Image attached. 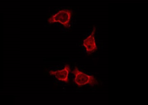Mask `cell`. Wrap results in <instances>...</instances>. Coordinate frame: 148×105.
Instances as JSON below:
<instances>
[{
    "label": "cell",
    "instance_id": "1",
    "mask_svg": "<svg viewBox=\"0 0 148 105\" xmlns=\"http://www.w3.org/2000/svg\"><path fill=\"white\" fill-rule=\"evenodd\" d=\"M75 75L74 81L79 87H82L86 85L93 86L98 84V81L93 76H90L81 72L77 67L73 72Z\"/></svg>",
    "mask_w": 148,
    "mask_h": 105
},
{
    "label": "cell",
    "instance_id": "2",
    "mask_svg": "<svg viewBox=\"0 0 148 105\" xmlns=\"http://www.w3.org/2000/svg\"><path fill=\"white\" fill-rule=\"evenodd\" d=\"M72 13V11L70 10H62L49 18L48 21L50 24L58 22L64 25L65 28H69L71 19Z\"/></svg>",
    "mask_w": 148,
    "mask_h": 105
},
{
    "label": "cell",
    "instance_id": "3",
    "mask_svg": "<svg viewBox=\"0 0 148 105\" xmlns=\"http://www.w3.org/2000/svg\"><path fill=\"white\" fill-rule=\"evenodd\" d=\"M95 31L96 27H93L91 34L83 41V45L85 47L88 53L89 54L95 52L98 49L95 41Z\"/></svg>",
    "mask_w": 148,
    "mask_h": 105
},
{
    "label": "cell",
    "instance_id": "4",
    "mask_svg": "<svg viewBox=\"0 0 148 105\" xmlns=\"http://www.w3.org/2000/svg\"><path fill=\"white\" fill-rule=\"evenodd\" d=\"M71 67L69 65H66L65 68L61 70L50 71L49 74L51 75L55 76L56 78L58 80L65 82L66 83H69V74L71 72Z\"/></svg>",
    "mask_w": 148,
    "mask_h": 105
}]
</instances>
